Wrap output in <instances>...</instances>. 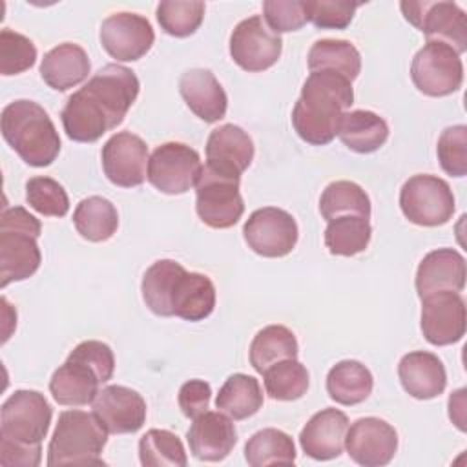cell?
Segmentation results:
<instances>
[{
	"instance_id": "cell-1",
	"label": "cell",
	"mask_w": 467,
	"mask_h": 467,
	"mask_svg": "<svg viewBox=\"0 0 467 467\" xmlns=\"http://www.w3.org/2000/svg\"><path fill=\"white\" fill-rule=\"evenodd\" d=\"M354 102L352 82L336 71H310L292 109V126L308 144L325 146L337 135L341 117Z\"/></svg>"
},
{
	"instance_id": "cell-2",
	"label": "cell",
	"mask_w": 467,
	"mask_h": 467,
	"mask_svg": "<svg viewBox=\"0 0 467 467\" xmlns=\"http://www.w3.org/2000/svg\"><path fill=\"white\" fill-rule=\"evenodd\" d=\"M2 135L18 157L35 168L49 166L60 153L58 131L42 106L15 100L2 109Z\"/></svg>"
},
{
	"instance_id": "cell-3",
	"label": "cell",
	"mask_w": 467,
	"mask_h": 467,
	"mask_svg": "<svg viewBox=\"0 0 467 467\" xmlns=\"http://www.w3.org/2000/svg\"><path fill=\"white\" fill-rule=\"evenodd\" d=\"M106 441L108 429L95 412L64 410L47 447V465H104Z\"/></svg>"
},
{
	"instance_id": "cell-4",
	"label": "cell",
	"mask_w": 467,
	"mask_h": 467,
	"mask_svg": "<svg viewBox=\"0 0 467 467\" xmlns=\"http://www.w3.org/2000/svg\"><path fill=\"white\" fill-rule=\"evenodd\" d=\"M40 221L22 206L5 208L0 215V286L31 277L42 261L38 248Z\"/></svg>"
},
{
	"instance_id": "cell-5",
	"label": "cell",
	"mask_w": 467,
	"mask_h": 467,
	"mask_svg": "<svg viewBox=\"0 0 467 467\" xmlns=\"http://www.w3.org/2000/svg\"><path fill=\"white\" fill-rule=\"evenodd\" d=\"M53 409L36 390H15L0 410V438L20 445H42L47 436Z\"/></svg>"
},
{
	"instance_id": "cell-6",
	"label": "cell",
	"mask_w": 467,
	"mask_h": 467,
	"mask_svg": "<svg viewBox=\"0 0 467 467\" xmlns=\"http://www.w3.org/2000/svg\"><path fill=\"white\" fill-rule=\"evenodd\" d=\"M241 177L226 175L202 166L201 177L195 184V210L199 219L217 230L232 228L244 212V202L239 192Z\"/></svg>"
},
{
	"instance_id": "cell-7",
	"label": "cell",
	"mask_w": 467,
	"mask_h": 467,
	"mask_svg": "<svg viewBox=\"0 0 467 467\" xmlns=\"http://www.w3.org/2000/svg\"><path fill=\"white\" fill-rule=\"evenodd\" d=\"M403 215L418 226H441L452 219L456 201L451 186L429 173L412 175L400 190Z\"/></svg>"
},
{
	"instance_id": "cell-8",
	"label": "cell",
	"mask_w": 467,
	"mask_h": 467,
	"mask_svg": "<svg viewBox=\"0 0 467 467\" xmlns=\"http://www.w3.org/2000/svg\"><path fill=\"white\" fill-rule=\"evenodd\" d=\"M403 16L420 29L427 42H443L458 55L467 51V16L454 2H401Z\"/></svg>"
},
{
	"instance_id": "cell-9",
	"label": "cell",
	"mask_w": 467,
	"mask_h": 467,
	"mask_svg": "<svg viewBox=\"0 0 467 467\" xmlns=\"http://www.w3.org/2000/svg\"><path fill=\"white\" fill-rule=\"evenodd\" d=\"M410 77L423 95L447 97L462 88L463 64L451 46L427 42L412 58Z\"/></svg>"
},
{
	"instance_id": "cell-10",
	"label": "cell",
	"mask_w": 467,
	"mask_h": 467,
	"mask_svg": "<svg viewBox=\"0 0 467 467\" xmlns=\"http://www.w3.org/2000/svg\"><path fill=\"white\" fill-rule=\"evenodd\" d=\"M202 171L199 153L182 142L157 146L148 161V181L168 195L186 193L197 184Z\"/></svg>"
},
{
	"instance_id": "cell-11",
	"label": "cell",
	"mask_w": 467,
	"mask_h": 467,
	"mask_svg": "<svg viewBox=\"0 0 467 467\" xmlns=\"http://www.w3.org/2000/svg\"><path fill=\"white\" fill-rule=\"evenodd\" d=\"M283 49V40L259 15L241 20L230 35V57L248 73H259L272 67Z\"/></svg>"
},
{
	"instance_id": "cell-12",
	"label": "cell",
	"mask_w": 467,
	"mask_h": 467,
	"mask_svg": "<svg viewBox=\"0 0 467 467\" xmlns=\"http://www.w3.org/2000/svg\"><path fill=\"white\" fill-rule=\"evenodd\" d=\"M243 235L255 254L263 257H285L297 243V223L296 219L274 206L259 208L250 213L243 226Z\"/></svg>"
},
{
	"instance_id": "cell-13",
	"label": "cell",
	"mask_w": 467,
	"mask_h": 467,
	"mask_svg": "<svg viewBox=\"0 0 467 467\" xmlns=\"http://www.w3.org/2000/svg\"><path fill=\"white\" fill-rule=\"evenodd\" d=\"M139 89L137 75L120 64H106L82 86V91L104 109L113 128L124 120Z\"/></svg>"
},
{
	"instance_id": "cell-14",
	"label": "cell",
	"mask_w": 467,
	"mask_h": 467,
	"mask_svg": "<svg viewBox=\"0 0 467 467\" xmlns=\"http://www.w3.org/2000/svg\"><path fill=\"white\" fill-rule=\"evenodd\" d=\"M155 40L150 20L137 13H113L100 26V44L106 53L120 62L144 57Z\"/></svg>"
},
{
	"instance_id": "cell-15",
	"label": "cell",
	"mask_w": 467,
	"mask_h": 467,
	"mask_svg": "<svg viewBox=\"0 0 467 467\" xmlns=\"http://www.w3.org/2000/svg\"><path fill=\"white\" fill-rule=\"evenodd\" d=\"M465 301L460 292H434L421 297V332L431 345L458 343L465 334Z\"/></svg>"
},
{
	"instance_id": "cell-16",
	"label": "cell",
	"mask_w": 467,
	"mask_h": 467,
	"mask_svg": "<svg viewBox=\"0 0 467 467\" xmlns=\"http://www.w3.org/2000/svg\"><path fill=\"white\" fill-rule=\"evenodd\" d=\"M148 161L146 142L131 131H119L102 146V170L120 188L140 186L148 177Z\"/></svg>"
},
{
	"instance_id": "cell-17",
	"label": "cell",
	"mask_w": 467,
	"mask_h": 467,
	"mask_svg": "<svg viewBox=\"0 0 467 467\" xmlns=\"http://www.w3.org/2000/svg\"><path fill=\"white\" fill-rule=\"evenodd\" d=\"M345 449L358 465L381 467L390 463L398 451V432L381 418H359L347 429Z\"/></svg>"
},
{
	"instance_id": "cell-18",
	"label": "cell",
	"mask_w": 467,
	"mask_h": 467,
	"mask_svg": "<svg viewBox=\"0 0 467 467\" xmlns=\"http://www.w3.org/2000/svg\"><path fill=\"white\" fill-rule=\"evenodd\" d=\"M93 412L111 434L137 432L146 421L144 398L128 387L108 385L93 400Z\"/></svg>"
},
{
	"instance_id": "cell-19",
	"label": "cell",
	"mask_w": 467,
	"mask_h": 467,
	"mask_svg": "<svg viewBox=\"0 0 467 467\" xmlns=\"http://www.w3.org/2000/svg\"><path fill=\"white\" fill-rule=\"evenodd\" d=\"M190 452L201 462L224 460L237 443V431L230 416L221 410H206L193 418L186 432Z\"/></svg>"
},
{
	"instance_id": "cell-20",
	"label": "cell",
	"mask_w": 467,
	"mask_h": 467,
	"mask_svg": "<svg viewBox=\"0 0 467 467\" xmlns=\"http://www.w3.org/2000/svg\"><path fill=\"white\" fill-rule=\"evenodd\" d=\"M252 161L254 142L243 128L223 124L210 133L206 142V166L212 170L241 177Z\"/></svg>"
},
{
	"instance_id": "cell-21",
	"label": "cell",
	"mask_w": 467,
	"mask_h": 467,
	"mask_svg": "<svg viewBox=\"0 0 467 467\" xmlns=\"http://www.w3.org/2000/svg\"><path fill=\"white\" fill-rule=\"evenodd\" d=\"M348 418L337 409H323L316 412L299 434L301 449L312 460L327 462L337 458L345 449Z\"/></svg>"
},
{
	"instance_id": "cell-22",
	"label": "cell",
	"mask_w": 467,
	"mask_h": 467,
	"mask_svg": "<svg viewBox=\"0 0 467 467\" xmlns=\"http://www.w3.org/2000/svg\"><path fill=\"white\" fill-rule=\"evenodd\" d=\"M465 259L454 248H438L429 252L416 270V292L425 297L434 292H462L465 286Z\"/></svg>"
},
{
	"instance_id": "cell-23",
	"label": "cell",
	"mask_w": 467,
	"mask_h": 467,
	"mask_svg": "<svg viewBox=\"0 0 467 467\" xmlns=\"http://www.w3.org/2000/svg\"><path fill=\"white\" fill-rule=\"evenodd\" d=\"M398 376L405 392L416 400L438 398L447 387V372L441 359L425 350L405 354L400 359Z\"/></svg>"
},
{
	"instance_id": "cell-24",
	"label": "cell",
	"mask_w": 467,
	"mask_h": 467,
	"mask_svg": "<svg viewBox=\"0 0 467 467\" xmlns=\"http://www.w3.org/2000/svg\"><path fill=\"white\" fill-rule=\"evenodd\" d=\"M179 91L186 106L204 122H217L226 115L228 97L210 69H188L181 75Z\"/></svg>"
},
{
	"instance_id": "cell-25",
	"label": "cell",
	"mask_w": 467,
	"mask_h": 467,
	"mask_svg": "<svg viewBox=\"0 0 467 467\" xmlns=\"http://www.w3.org/2000/svg\"><path fill=\"white\" fill-rule=\"evenodd\" d=\"M171 316L186 321H202L215 308V286L212 279L199 272L181 270L170 296Z\"/></svg>"
},
{
	"instance_id": "cell-26",
	"label": "cell",
	"mask_w": 467,
	"mask_h": 467,
	"mask_svg": "<svg viewBox=\"0 0 467 467\" xmlns=\"http://www.w3.org/2000/svg\"><path fill=\"white\" fill-rule=\"evenodd\" d=\"M89 69L88 53L73 42H64L49 49L40 62L42 80L57 91H67L78 86L88 78Z\"/></svg>"
},
{
	"instance_id": "cell-27",
	"label": "cell",
	"mask_w": 467,
	"mask_h": 467,
	"mask_svg": "<svg viewBox=\"0 0 467 467\" xmlns=\"http://www.w3.org/2000/svg\"><path fill=\"white\" fill-rule=\"evenodd\" d=\"M60 119L66 135L75 142H95L106 131L113 130L104 109L82 88L69 95Z\"/></svg>"
},
{
	"instance_id": "cell-28",
	"label": "cell",
	"mask_w": 467,
	"mask_h": 467,
	"mask_svg": "<svg viewBox=\"0 0 467 467\" xmlns=\"http://www.w3.org/2000/svg\"><path fill=\"white\" fill-rule=\"evenodd\" d=\"M99 385H102L99 376L88 365L67 358L66 363L53 372L49 392L58 405L84 407L93 403L99 394Z\"/></svg>"
},
{
	"instance_id": "cell-29",
	"label": "cell",
	"mask_w": 467,
	"mask_h": 467,
	"mask_svg": "<svg viewBox=\"0 0 467 467\" xmlns=\"http://www.w3.org/2000/svg\"><path fill=\"white\" fill-rule=\"evenodd\" d=\"M337 135L341 142L356 153H372L389 139V124L383 117L368 109L345 111Z\"/></svg>"
},
{
	"instance_id": "cell-30",
	"label": "cell",
	"mask_w": 467,
	"mask_h": 467,
	"mask_svg": "<svg viewBox=\"0 0 467 467\" xmlns=\"http://www.w3.org/2000/svg\"><path fill=\"white\" fill-rule=\"evenodd\" d=\"M372 387L374 378L370 370L356 359H343L327 374V392L339 405L350 407L365 401Z\"/></svg>"
},
{
	"instance_id": "cell-31",
	"label": "cell",
	"mask_w": 467,
	"mask_h": 467,
	"mask_svg": "<svg viewBox=\"0 0 467 467\" xmlns=\"http://www.w3.org/2000/svg\"><path fill=\"white\" fill-rule=\"evenodd\" d=\"M215 407L232 420H246L263 407V390L255 378L232 374L219 389Z\"/></svg>"
},
{
	"instance_id": "cell-32",
	"label": "cell",
	"mask_w": 467,
	"mask_h": 467,
	"mask_svg": "<svg viewBox=\"0 0 467 467\" xmlns=\"http://www.w3.org/2000/svg\"><path fill=\"white\" fill-rule=\"evenodd\" d=\"M73 224L84 239L102 243L117 232L119 213L111 201L100 195H91L77 204L73 212Z\"/></svg>"
},
{
	"instance_id": "cell-33",
	"label": "cell",
	"mask_w": 467,
	"mask_h": 467,
	"mask_svg": "<svg viewBox=\"0 0 467 467\" xmlns=\"http://www.w3.org/2000/svg\"><path fill=\"white\" fill-rule=\"evenodd\" d=\"M297 339L294 332L283 325H268L261 328L250 343V363L255 372L263 374L277 361L297 358Z\"/></svg>"
},
{
	"instance_id": "cell-34",
	"label": "cell",
	"mask_w": 467,
	"mask_h": 467,
	"mask_svg": "<svg viewBox=\"0 0 467 467\" xmlns=\"http://www.w3.org/2000/svg\"><path fill=\"white\" fill-rule=\"evenodd\" d=\"M310 71H336L350 82L361 71V55L348 40L321 38L308 51Z\"/></svg>"
},
{
	"instance_id": "cell-35",
	"label": "cell",
	"mask_w": 467,
	"mask_h": 467,
	"mask_svg": "<svg viewBox=\"0 0 467 467\" xmlns=\"http://www.w3.org/2000/svg\"><path fill=\"white\" fill-rule=\"evenodd\" d=\"M319 212L327 221L345 215L370 219V199L359 184L352 181H334L321 193Z\"/></svg>"
},
{
	"instance_id": "cell-36",
	"label": "cell",
	"mask_w": 467,
	"mask_h": 467,
	"mask_svg": "<svg viewBox=\"0 0 467 467\" xmlns=\"http://www.w3.org/2000/svg\"><path fill=\"white\" fill-rule=\"evenodd\" d=\"M372 235L368 219L359 215H345L328 221L325 228V246L332 255L350 257L363 252Z\"/></svg>"
},
{
	"instance_id": "cell-37",
	"label": "cell",
	"mask_w": 467,
	"mask_h": 467,
	"mask_svg": "<svg viewBox=\"0 0 467 467\" xmlns=\"http://www.w3.org/2000/svg\"><path fill=\"white\" fill-rule=\"evenodd\" d=\"M244 460L252 467L290 465L296 462V445L292 438L279 429L257 431L244 445Z\"/></svg>"
},
{
	"instance_id": "cell-38",
	"label": "cell",
	"mask_w": 467,
	"mask_h": 467,
	"mask_svg": "<svg viewBox=\"0 0 467 467\" xmlns=\"http://www.w3.org/2000/svg\"><path fill=\"white\" fill-rule=\"evenodd\" d=\"M182 268L184 266L173 259H159L144 272L140 292L146 306L155 316H162V317L171 316L170 296H171L173 283Z\"/></svg>"
},
{
	"instance_id": "cell-39",
	"label": "cell",
	"mask_w": 467,
	"mask_h": 467,
	"mask_svg": "<svg viewBox=\"0 0 467 467\" xmlns=\"http://www.w3.org/2000/svg\"><path fill=\"white\" fill-rule=\"evenodd\" d=\"M266 394L272 400H299L308 390V370L296 358L274 363L263 372Z\"/></svg>"
},
{
	"instance_id": "cell-40",
	"label": "cell",
	"mask_w": 467,
	"mask_h": 467,
	"mask_svg": "<svg viewBox=\"0 0 467 467\" xmlns=\"http://www.w3.org/2000/svg\"><path fill=\"white\" fill-rule=\"evenodd\" d=\"M139 458L144 467H184L188 463L182 441L166 429H150L140 438Z\"/></svg>"
},
{
	"instance_id": "cell-41",
	"label": "cell",
	"mask_w": 467,
	"mask_h": 467,
	"mask_svg": "<svg viewBox=\"0 0 467 467\" xmlns=\"http://www.w3.org/2000/svg\"><path fill=\"white\" fill-rule=\"evenodd\" d=\"M204 9V2L199 0H164L157 5V20L164 33L184 38L199 29Z\"/></svg>"
},
{
	"instance_id": "cell-42",
	"label": "cell",
	"mask_w": 467,
	"mask_h": 467,
	"mask_svg": "<svg viewBox=\"0 0 467 467\" xmlns=\"http://www.w3.org/2000/svg\"><path fill=\"white\" fill-rule=\"evenodd\" d=\"M26 201L46 217H64L69 212V197L60 182L51 177H33L26 182Z\"/></svg>"
},
{
	"instance_id": "cell-43",
	"label": "cell",
	"mask_w": 467,
	"mask_h": 467,
	"mask_svg": "<svg viewBox=\"0 0 467 467\" xmlns=\"http://www.w3.org/2000/svg\"><path fill=\"white\" fill-rule=\"evenodd\" d=\"M35 62H36L35 44L27 36L4 27L0 31V73L4 77L18 75L33 67Z\"/></svg>"
},
{
	"instance_id": "cell-44",
	"label": "cell",
	"mask_w": 467,
	"mask_h": 467,
	"mask_svg": "<svg viewBox=\"0 0 467 467\" xmlns=\"http://www.w3.org/2000/svg\"><path fill=\"white\" fill-rule=\"evenodd\" d=\"M441 170L451 177L467 173V126L456 124L441 131L436 146Z\"/></svg>"
},
{
	"instance_id": "cell-45",
	"label": "cell",
	"mask_w": 467,
	"mask_h": 467,
	"mask_svg": "<svg viewBox=\"0 0 467 467\" xmlns=\"http://www.w3.org/2000/svg\"><path fill=\"white\" fill-rule=\"evenodd\" d=\"M361 2L350 0H308L305 2L308 22L321 29H345Z\"/></svg>"
},
{
	"instance_id": "cell-46",
	"label": "cell",
	"mask_w": 467,
	"mask_h": 467,
	"mask_svg": "<svg viewBox=\"0 0 467 467\" xmlns=\"http://www.w3.org/2000/svg\"><path fill=\"white\" fill-rule=\"evenodd\" d=\"M263 16L275 35L297 31L308 22L305 0H266L263 2Z\"/></svg>"
},
{
	"instance_id": "cell-47",
	"label": "cell",
	"mask_w": 467,
	"mask_h": 467,
	"mask_svg": "<svg viewBox=\"0 0 467 467\" xmlns=\"http://www.w3.org/2000/svg\"><path fill=\"white\" fill-rule=\"evenodd\" d=\"M67 358L88 365L99 376L100 383L109 381L113 376V370H115L113 350L109 348V345L102 341H97V339L82 341L69 352Z\"/></svg>"
},
{
	"instance_id": "cell-48",
	"label": "cell",
	"mask_w": 467,
	"mask_h": 467,
	"mask_svg": "<svg viewBox=\"0 0 467 467\" xmlns=\"http://www.w3.org/2000/svg\"><path fill=\"white\" fill-rule=\"evenodd\" d=\"M212 398V389L202 379H190L179 389V407L186 418H197L206 412Z\"/></svg>"
},
{
	"instance_id": "cell-49",
	"label": "cell",
	"mask_w": 467,
	"mask_h": 467,
	"mask_svg": "<svg viewBox=\"0 0 467 467\" xmlns=\"http://www.w3.org/2000/svg\"><path fill=\"white\" fill-rule=\"evenodd\" d=\"M42 460V445H20L0 438V465L36 467Z\"/></svg>"
},
{
	"instance_id": "cell-50",
	"label": "cell",
	"mask_w": 467,
	"mask_h": 467,
	"mask_svg": "<svg viewBox=\"0 0 467 467\" xmlns=\"http://www.w3.org/2000/svg\"><path fill=\"white\" fill-rule=\"evenodd\" d=\"M465 389H458L449 398V416L460 431H465Z\"/></svg>"
}]
</instances>
